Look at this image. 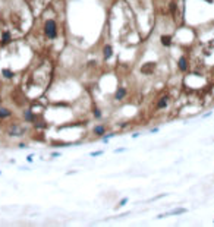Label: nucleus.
<instances>
[{"label":"nucleus","instance_id":"2","mask_svg":"<svg viewBox=\"0 0 214 227\" xmlns=\"http://www.w3.org/2000/svg\"><path fill=\"white\" fill-rule=\"evenodd\" d=\"M183 212H186L185 208H178V210H173L170 212H166V214H160L157 218H164V217H169V215H178V214H183Z\"/></svg>","mask_w":214,"mask_h":227},{"label":"nucleus","instance_id":"3","mask_svg":"<svg viewBox=\"0 0 214 227\" xmlns=\"http://www.w3.org/2000/svg\"><path fill=\"white\" fill-rule=\"evenodd\" d=\"M154 68H156L154 63H148V65H145L142 68V72L144 73H151V72H154Z\"/></svg>","mask_w":214,"mask_h":227},{"label":"nucleus","instance_id":"9","mask_svg":"<svg viewBox=\"0 0 214 227\" xmlns=\"http://www.w3.org/2000/svg\"><path fill=\"white\" fill-rule=\"evenodd\" d=\"M179 68H180V69H182V70H185V69H186V60H185L183 57H182V59L179 60Z\"/></svg>","mask_w":214,"mask_h":227},{"label":"nucleus","instance_id":"11","mask_svg":"<svg viewBox=\"0 0 214 227\" xmlns=\"http://www.w3.org/2000/svg\"><path fill=\"white\" fill-rule=\"evenodd\" d=\"M3 75H4L6 78H9V79L13 78V72H10L9 69H3Z\"/></svg>","mask_w":214,"mask_h":227},{"label":"nucleus","instance_id":"5","mask_svg":"<svg viewBox=\"0 0 214 227\" xmlns=\"http://www.w3.org/2000/svg\"><path fill=\"white\" fill-rule=\"evenodd\" d=\"M125 94H126V89H125V88H119L114 97H116V100H122V98L125 97Z\"/></svg>","mask_w":214,"mask_h":227},{"label":"nucleus","instance_id":"12","mask_svg":"<svg viewBox=\"0 0 214 227\" xmlns=\"http://www.w3.org/2000/svg\"><path fill=\"white\" fill-rule=\"evenodd\" d=\"M9 38H10V34H9V32H4V35H3V43L9 41Z\"/></svg>","mask_w":214,"mask_h":227},{"label":"nucleus","instance_id":"7","mask_svg":"<svg viewBox=\"0 0 214 227\" xmlns=\"http://www.w3.org/2000/svg\"><path fill=\"white\" fill-rule=\"evenodd\" d=\"M9 116H10V111L0 107V117H9Z\"/></svg>","mask_w":214,"mask_h":227},{"label":"nucleus","instance_id":"13","mask_svg":"<svg viewBox=\"0 0 214 227\" xmlns=\"http://www.w3.org/2000/svg\"><path fill=\"white\" fill-rule=\"evenodd\" d=\"M25 116H27V120H32V114H31L30 111H27V113H25Z\"/></svg>","mask_w":214,"mask_h":227},{"label":"nucleus","instance_id":"10","mask_svg":"<svg viewBox=\"0 0 214 227\" xmlns=\"http://www.w3.org/2000/svg\"><path fill=\"white\" fill-rule=\"evenodd\" d=\"M111 56V47L110 46H106L104 47V57H110Z\"/></svg>","mask_w":214,"mask_h":227},{"label":"nucleus","instance_id":"17","mask_svg":"<svg viewBox=\"0 0 214 227\" xmlns=\"http://www.w3.org/2000/svg\"><path fill=\"white\" fill-rule=\"evenodd\" d=\"M126 202H128V199H126V198H125V199H122V202L119 204V207H123V205H125Z\"/></svg>","mask_w":214,"mask_h":227},{"label":"nucleus","instance_id":"8","mask_svg":"<svg viewBox=\"0 0 214 227\" xmlns=\"http://www.w3.org/2000/svg\"><path fill=\"white\" fill-rule=\"evenodd\" d=\"M166 104H167V95H164V97L161 98L160 103H159V105H157V107H159V108H164V105H166Z\"/></svg>","mask_w":214,"mask_h":227},{"label":"nucleus","instance_id":"16","mask_svg":"<svg viewBox=\"0 0 214 227\" xmlns=\"http://www.w3.org/2000/svg\"><path fill=\"white\" fill-rule=\"evenodd\" d=\"M111 136H113V133H111V135H107V136H104V138H103V141H104V142H107V141L110 139Z\"/></svg>","mask_w":214,"mask_h":227},{"label":"nucleus","instance_id":"15","mask_svg":"<svg viewBox=\"0 0 214 227\" xmlns=\"http://www.w3.org/2000/svg\"><path fill=\"white\" fill-rule=\"evenodd\" d=\"M94 114H95V117H100V116H101L100 110H94Z\"/></svg>","mask_w":214,"mask_h":227},{"label":"nucleus","instance_id":"4","mask_svg":"<svg viewBox=\"0 0 214 227\" xmlns=\"http://www.w3.org/2000/svg\"><path fill=\"white\" fill-rule=\"evenodd\" d=\"M104 132H106V128H104L103 125L94 128V133H95V135H104Z\"/></svg>","mask_w":214,"mask_h":227},{"label":"nucleus","instance_id":"6","mask_svg":"<svg viewBox=\"0 0 214 227\" xmlns=\"http://www.w3.org/2000/svg\"><path fill=\"white\" fill-rule=\"evenodd\" d=\"M170 41H172V38L169 35H163L161 37V44L163 46H170Z\"/></svg>","mask_w":214,"mask_h":227},{"label":"nucleus","instance_id":"1","mask_svg":"<svg viewBox=\"0 0 214 227\" xmlns=\"http://www.w3.org/2000/svg\"><path fill=\"white\" fill-rule=\"evenodd\" d=\"M46 34L50 38H56V24L53 21H49L46 24Z\"/></svg>","mask_w":214,"mask_h":227},{"label":"nucleus","instance_id":"14","mask_svg":"<svg viewBox=\"0 0 214 227\" xmlns=\"http://www.w3.org/2000/svg\"><path fill=\"white\" fill-rule=\"evenodd\" d=\"M103 154V151H97V153H91V156L92 157H95V156H101Z\"/></svg>","mask_w":214,"mask_h":227}]
</instances>
